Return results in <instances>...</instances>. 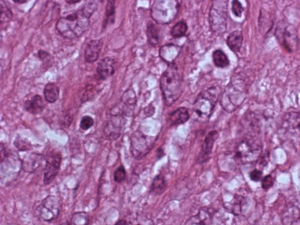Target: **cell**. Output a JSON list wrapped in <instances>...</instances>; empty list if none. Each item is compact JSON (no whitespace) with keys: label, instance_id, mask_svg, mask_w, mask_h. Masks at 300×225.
<instances>
[{"label":"cell","instance_id":"cell-1","mask_svg":"<svg viewBox=\"0 0 300 225\" xmlns=\"http://www.w3.org/2000/svg\"><path fill=\"white\" fill-rule=\"evenodd\" d=\"M98 8L94 1H87L82 7L59 19L56 29L66 39L77 38L88 30L90 18Z\"/></svg>","mask_w":300,"mask_h":225},{"label":"cell","instance_id":"cell-2","mask_svg":"<svg viewBox=\"0 0 300 225\" xmlns=\"http://www.w3.org/2000/svg\"><path fill=\"white\" fill-rule=\"evenodd\" d=\"M160 86L164 101L167 106H171L180 98L182 93V79L176 64L169 65L162 74Z\"/></svg>","mask_w":300,"mask_h":225},{"label":"cell","instance_id":"cell-3","mask_svg":"<svg viewBox=\"0 0 300 225\" xmlns=\"http://www.w3.org/2000/svg\"><path fill=\"white\" fill-rule=\"evenodd\" d=\"M262 146L255 137L248 136L237 144L234 149V158L242 164L257 161L262 154Z\"/></svg>","mask_w":300,"mask_h":225},{"label":"cell","instance_id":"cell-4","mask_svg":"<svg viewBox=\"0 0 300 225\" xmlns=\"http://www.w3.org/2000/svg\"><path fill=\"white\" fill-rule=\"evenodd\" d=\"M218 98V90L214 86L199 94L193 104V111L199 120L205 121L211 117Z\"/></svg>","mask_w":300,"mask_h":225},{"label":"cell","instance_id":"cell-5","mask_svg":"<svg viewBox=\"0 0 300 225\" xmlns=\"http://www.w3.org/2000/svg\"><path fill=\"white\" fill-rule=\"evenodd\" d=\"M61 204L57 196L49 195L37 203L34 206V212L40 220L50 223L59 217Z\"/></svg>","mask_w":300,"mask_h":225},{"label":"cell","instance_id":"cell-6","mask_svg":"<svg viewBox=\"0 0 300 225\" xmlns=\"http://www.w3.org/2000/svg\"><path fill=\"white\" fill-rule=\"evenodd\" d=\"M178 7L176 1H156L152 6V17L157 23L168 24L176 17Z\"/></svg>","mask_w":300,"mask_h":225},{"label":"cell","instance_id":"cell-7","mask_svg":"<svg viewBox=\"0 0 300 225\" xmlns=\"http://www.w3.org/2000/svg\"><path fill=\"white\" fill-rule=\"evenodd\" d=\"M276 36L278 41L287 52L295 51L298 43V34L296 28L284 21L278 24Z\"/></svg>","mask_w":300,"mask_h":225},{"label":"cell","instance_id":"cell-8","mask_svg":"<svg viewBox=\"0 0 300 225\" xmlns=\"http://www.w3.org/2000/svg\"><path fill=\"white\" fill-rule=\"evenodd\" d=\"M227 2L214 1L212 4L209 21L212 31L215 33L224 34L226 30Z\"/></svg>","mask_w":300,"mask_h":225},{"label":"cell","instance_id":"cell-9","mask_svg":"<svg viewBox=\"0 0 300 225\" xmlns=\"http://www.w3.org/2000/svg\"><path fill=\"white\" fill-rule=\"evenodd\" d=\"M125 116L119 105L111 109L110 117L104 127L105 135L111 140H117L120 137L125 125Z\"/></svg>","mask_w":300,"mask_h":225},{"label":"cell","instance_id":"cell-10","mask_svg":"<svg viewBox=\"0 0 300 225\" xmlns=\"http://www.w3.org/2000/svg\"><path fill=\"white\" fill-rule=\"evenodd\" d=\"M281 136L293 144L300 142V113L291 112L284 115L281 127Z\"/></svg>","mask_w":300,"mask_h":225},{"label":"cell","instance_id":"cell-11","mask_svg":"<svg viewBox=\"0 0 300 225\" xmlns=\"http://www.w3.org/2000/svg\"><path fill=\"white\" fill-rule=\"evenodd\" d=\"M155 139L145 135L140 131H136L131 138L130 151L134 158L140 159L149 154L153 148Z\"/></svg>","mask_w":300,"mask_h":225},{"label":"cell","instance_id":"cell-12","mask_svg":"<svg viewBox=\"0 0 300 225\" xmlns=\"http://www.w3.org/2000/svg\"><path fill=\"white\" fill-rule=\"evenodd\" d=\"M245 98V90L232 83L229 84L225 90L224 97L222 99L221 105L225 111L231 112L235 111L242 104Z\"/></svg>","mask_w":300,"mask_h":225},{"label":"cell","instance_id":"cell-13","mask_svg":"<svg viewBox=\"0 0 300 225\" xmlns=\"http://www.w3.org/2000/svg\"><path fill=\"white\" fill-rule=\"evenodd\" d=\"M62 155L58 151L50 152L46 159V164L43 173V183L48 186L55 179L60 170Z\"/></svg>","mask_w":300,"mask_h":225},{"label":"cell","instance_id":"cell-14","mask_svg":"<svg viewBox=\"0 0 300 225\" xmlns=\"http://www.w3.org/2000/svg\"><path fill=\"white\" fill-rule=\"evenodd\" d=\"M283 225H300V196L288 203L281 216Z\"/></svg>","mask_w":300,"mask_h":225},{"label":"cell","instance_id":"cell-15","mask_svg":"<svg viewBox=\"0 0 300 225\" xmlns=\"http://www.w3.org/2000/svg\"><path fill=\"white\" fill-rule=\"evenodd\" d=\"M218 138L217 131H211L206 136L204 144L202 146L201 151L199 153L197 162L200 164L205 163L208 161L210 157L214 143Z\"/></svg>","mask_w":300,"mask_h":225},{"label":"cell","instance_id":"cell-16","mask_svg":"<svg viewBox=\"0 0 300 225\" xmlns=\"http://www.w3.org/2000/svg\"><path fill=\"white\" fill-rule=\"evenodd\" d=\"M44 159L43 155L31 153L20 159L21 168L26 173L32 174L40 167Z\"/></svg>","mask_w":300,"mask_h":225},{"label":"cell","instance_id":"cell-17","mask_svg":"<svg viewBox=\"0 0 300 225\" xmlns=\"http://www.w3.org/2000/svg\"><path fill=\"white\" fill-rule=\"evenodd\" d=\"M103 45L102 39L90 40L84 50V60L88 64H93L98 60Z\"/></svg>","mask_w":300,"mask_h":225},{"label":"cell","instance_id":"cell-18","mask_svg":"<svg viewBox=\"0 0 300 225\" xmlns=\"http://www.w3.org/2000/svg\"><path fill=\"white\" fill-rule=\"evenodd\" d=\"M115 62L114 59L106 57L102 59L96 68L97 75L99 79L106 80L115 73Z\"/></svg>","mask_w":300,"mask_h":225},{"label":"cell","instance_id":"cell-19","mask_svg":"<svg viewBox=\"0 0 300 225\" xmlns=\"http://www.w3.org/2000/svg\"><path fill=\"white\" fill-rule=\"evenodd\" d=\"M213 219V212L211 209H200L198 214L192 216L187 221L185 225H211Z\"/></svg>","mask_w":300,"mask_h":225},{"label":"cell","instance_id":"cell-20","mask_svg":"<svg viewBox=\"0 0 300 225\" xmlns=\"http://www.w3.org/2000/svg\"><path fill=\"white\" fill-rule=\"evenodd\" d=\"M136 96L133 89H128L121 98L120 107L126 115H130L136 105Z\"/></svg>","mask_w":300,"mask_h":225},{"label":"cell","instance_id":"cell-21","mask_svg":"<svg viewBox=\"0 0 300 225\" xmlns=\"http://www.w3.org/2000/svg\"><path fill=\"white\" fill-rule=\"evenodd\" d=\"M45 105L42 97L37 95L24 103L25 110L32 114H38L44 110Z\"/></svg>","mask_w":300,"mask_h":225},{"label":"cell","instance_id":"cell-22","mask_svg":"<svg viewBox=\"0 0 300 225\" xmlns=\"http://www.w3.org/2000/svg\"><path fill=\"white\" fill-rule=\"evenodd\" d=\"M243 40L242 31L239 30L234 31L227 37L226 43L231 51L234 53L240 51L242 48Z\"/></svg>","mask_w":300,"mask_h":225},{"label":"cell","instance_id":"cell-23","mask_svg":"<svg viewBox=\"0 0 300 225\" xmlns=\"http://www.w3.org/2000/svg\"><path fill=\"white\" fill-rule=\"evenodd\" d=\"M189 117V112L187 109L185 108H180L171 112L169 116V120L173 125H179L186 123Z\"/></svg>","mask_w":300,"mask_h":225},{"label":"cell","instance_id":"cell-24","mask_svg":"<svg viewBox=\"0 0 300 225\" xmlns=\"http://www.w3.org/2000/svg\"><path fill=\"white\" fill-rule=\"evenodd\" d=\"M245 202V199L243 197L237 196L234 197L232 201L225 203V208L234 215L239 216L242 214L243 206Z\"/></svg>","mask_w":300,"mask_h":225},{"label":"cell","instance_id":"cell-25","mask_svg":"<svg viewBox=\"0 0 300 225\" xmlns=\"http://www.w3.org/2000/svg\"><path fill=\"white\" fill-rule=\"evenodd\" d=\"M167 187V181L164 176L159 174L153 179L150 187V192L156 196L160 195L166 190Z\"/></svg>","mask_w":300,"mask_h":225},{"label":"cell","instance_id":"cell-26","mask_svg":"<svg viewBox=\"0 0 300 225\" xmlns=\"http://www.w3.org/2000/svg\"><path fill=\"white\" fill-rule=\"evenodd\" d=\"M60 89L54 83L46 84L43 89V95L46 101L50 103H54L58 101L59 98Z\"/></svg>","mask_w":300,"mask_h":225},{"label":"cell","instance_id":"cell-27","mask_svg":"<svg viewBox=\"0 0 300 225\" xmlns=\"http://www.w3.org/2000/svg\"><path fill=\"white\" fill-rule=\"evenodd\" d=\"M114 225H154L151 218L147 216L137 215L130 220H120Z\"/></svg>","mask_w":300,"mask_h":225},{"label":"cell","instance_id":"cell-28","mask_svg":"<svg viewBox=\"0 0 300 225\" xmlns=\"http://www.w3.org/2000/svg\"><path fill=\"white\" fill-rule=\"evenodd\" d=\"M115 22V1L109 0L106 6L105 17L103 21V29L113 24Z\"/></svg>","mask_w":300,"mask_h":225},{"label":"cell","instance_id":"cell-29","mask_svg":"<svg viewBox=\"0 0 300 225\" xmlns=\"http://www.w3.org/2000/svg\"><path fill=\"white\" fill-rule=\"evenodd\" d=\"M147 36L150 45L155 46L158 44L159 40V31L158 27L151 22H150L148 24Z\"/></svg>","mask_w":300,"mask_h":225},{"label":"cell","instance_id":"cell-30","mask_svg":"<svg viewBox=\"0 0 300 225\" xmlns=\"http://www.w3.org/2000/svg\"><path fill=\"white\" fill-rule=\"evenodd\" d=\"M213 61L214 64L218 68H224L229 65L227 56L220 49L216 50L214 52Z\"/></svg>","mask_w":300,"mask_h":225},{"label":"cell","instance_id":"cell-31","mask_svg":"<svg viewBox=\"0 0 300 225\" xmlns=\"http://www.w3.org/2000/svg\"><path fill=\"white\" fill-rule=\"evenodd\" d=\"M89 215L85 212H77L72 217L71 225H87L89 224Z\"/></svg>","mask_w":300,"mask_h":225},{"label":"cell","instance_id":"cell-32","mask_svg":"<svg viewBox=\"0 0 300 225\" xmlns=\"http://www.w3.org/2000/svg\"><path fill=\"white\" fill-rule=\"evenodd\" d=\"M187 30L188 26L186 22L180 21L172 28L171 35L175 38H178L185 36Z\"/></svg>","mask_w":300,"mask_h":225},{"label":"cell","instance_id":"cell-33","mask_svg":"<svg viewBox=\"0 0 300 225\" xmlns=\"http://www.w3.org/2000/svg\"><path fill=\"white\" fill-rule=\"evenodd\" d=\"M180 48L177 46H175L173 51L171 52H168L163 46L160 50V56L165 62H168V63L170 64H173V61L177 58V56L180 54Z\"/></svg>","mask_w":300,"mask_h":225},{"label":"cell","instance_id":"cell-34","mask_svg":"<svg viewBox=\"0 0 300 225\" xmlns=\"http://www.w3.org/2000/svg\"><path fill=\"white\" fill-rule=\"evenodd\" d=\"M0 9H1V23H7L11 20V19L13 16V13L7 5L3 4V1H1L0 5Z\"/></svg>","mask_w":300,"mask_h":225},{"label":"cell","instance_id":"cell-35","mask_svg":"<svg viewBox=\"0 0 300 225\" xmlns=\"http://www.w3.org/2000/svg\"><path fill=\"white\" fill-rule=\"evenodd\" d=\"M14 145L18 151H30L33 148L32 145H31V144L29 142L25 141L23 139L19 138V137L15 139Z\"/></svg>","mask_w":300,"mask_h":225},{"label":"cell","instance_id":"cell-36","mask_svg":"<svg viewBox=\"0 0 300 225\" xmlns=\"http://www.w3.org/2000/svg\"><path fill=\"white\" fill-rule=\"evenodd\" d=\"M126 171L125 170L123 165H120L116 170H115L113 174V180L115 183H121L126 179Z\"/></svg>","mask_w":300,"mask_h":225},{"label":"cell","instance_id":"cell-37","mask_svg":"<svg viewBox=\"0 0 300 225\" xmlns=\"http://www.w3.org/2000/svg\"><path fill=\"white\" fill-rule=\"evenodd\" d=\"M94 124V120L91 116L89 115H84L80 121V129L86 131L91 128Z\"/></svg>","mask_w":300,"mask_h":225},{"label":"cell","instance_id":"cell-38","mask_svg":"<svg viewBox=\"0 0 300 225\" xmlns=\"http://www.w3.org/2000/svg\"><path fill=\"white\" fill-rule=\"evenodd\" d=\"M232 11L234 15L237 17H240L244 11L243 6L239 1L235 0L232 1Z\"/></svg>","mask_w":300,"mask_h":225},{"label":"cell","instance_id":"cell-39","mask_svg":"<svg viewBox=\"0 0 300 225\" xmlns=\"http://www.w3.org/2000/svg\"><path fill=\"white\" fill-rule=\"evenodd\" d=\"M274 184V180L271 175H268L262 178V188L265 190H267L273 186Z\"/></svg>","mask_w":300,"mask_h":225},{"label":"cell","instance_id":"cell-40","mask_svg":"<svg viewBox=\"0 0 300 225\" xmlns=\"http://www.w3.org/2000/svg\"><path fill=\"white\" fill-rule=\"evenodd\" d=\"M262 178V172L260 170H255L250 173V178L255 182L261 181Z\"/></svg>","mask_w":300,"mask_h":225},{"label":"cell","instance_id":"cell-41","mask_svg":"<svg viewBox=\"0 0 300 225\" xmlns=\"http://www.w3.org/2000/svg\"><path fill=\"white\" fill-rule=\"evenodd\" d=\"M81 1H80V0H79V1H73V0H71V1H66V2L68 3L69 4H76V3L78 2H80Z\"/></svg>","mask_w":300,"mask_h":225},{"label":"cell","instance_id":"cell-42","mask_svg":"<svg viewBox=\"0 0 300 225\" xmlns=\"http://www.w3.org/2000/svg\"><path fill=\"white\" fill-rule=\"evenodd\" d=\"M14 2L15 3H18V4H24V3L27 2V1L26 0H14Z\"/></svg>","mask_w":300,"mask_h":225},{"label":"cell","instance_id":"cell-43","mask_svg":"<svg viewBox=\"0 0 300 225\" xmlns=\"http://www.w3.org/2000/svg\"><path fill=\"white\" fill-rule=\"evenodd\" d=\"M164 154V151L163 150H162V149H158V153H157V156L159 158V156L161 155V158L162 157V155Z\"/></svg>","mask_w":300,"mask_h":225},{"label":"cell","instance_id":"cell-44","mask_svg":"<svg viewBox=\"0 0 300 225\" xmlns=\"http://www.w3.org/2000/svg\"><path fill=\"white\" fill-rule=\"evenodd\" d=\"M59 225H71L70 224H68V223H62Z\"/></svg>","mask_w":300,"mask_h":225}]
</instances>
